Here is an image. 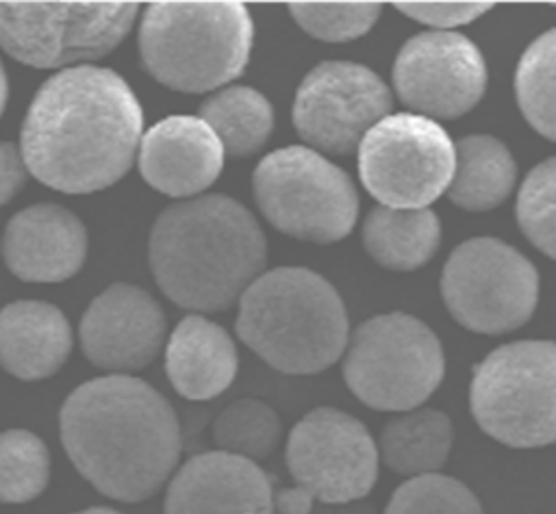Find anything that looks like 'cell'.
<instances>
[{
  "instance_id": "obj_1",
  "label": "cell",
  "mask_w": 556,
  "mask_h": 514,
  "mask_svg": "<svg viewBox=\"0 0 556 514\" xmlns=\"http://www.w3.org/2000/svg\"><path fill=\"white\" fill-rule=\"evenodd\" d=\"M141 128V104L117 72L74 65L37 89L22 121L20 152L41 184L96 193L130 169Z\"/></svg>"
},
{
  "instance_id": "obj_2",
  "label": "cell",
  "mask_w": 556,
  "mask_h": 514,
  "mask_svg": "<svg viewBox=\"0 0 556 514\" xmlns=\"http://www.w3.org/2000/svg\"><path fill=\"white\" fill-rule=\"evenodd\" d=\"M59 434L74 468L122 503L156 494L180 458L174 408L135 375L109 373L76 386L61 406Z\"/></svg>"
},
{
  "instance_id": "obj_3",
  "label": "cell",
  "mask_w": 556,
  "mask_h": 514,
  "mask_svg": "<svg viewBox=\"0 0 556 514\" xmlns=\"http://www.w3.org/2000/svg\"><path fill=\"white\" fill-rule=\"evenodd\" d=\"M148 260L176 306L217 312L265 273L267 241L243 204L215 193L167 206L152 226Z\"/></svg>"
},
{
  "instance_id": "obj_4",
  "label": "cell",
  "mask_w": 556,
  "mask_h": 514,
  "mask_svg": "<svg viewBox=\"0 0 556 514\" xmlns=\"http://www.w3.org/2000/svg\"><path fill=\"white\" fill-rule=\"evenodd\" d=\"M237 336L276 371L313 375L345 354L350 325L326 278L306 267H276L241 295Z\"/></svg>"
},
{
  "instance_id": "obj_5",
  "label": "cell",
  "mask_w": 556,
  "mask_h": 514,
  "mask_svg": "<svg viewBox=\"0 0 556 514\" xmlns=\"http://www.w3.org/2000/svg\"><path fill=\"white\" fill-rule=\"evenodd\" d=\"M254 22L241 2H152L139 26L146 72L182 93H206L237 78L250 59Z\"/></svg>"
},
{
  "instance_id": "obj_6",
  "label": "cell",
  "mask_w": 556,
  "mask_h": 514,
  "mask_svg": "<svg viewBox=\"0 0 556 514\" xmlns=\"http://www.w3.org/2000/svg\"><path fill=\"white\" fill-rule=\"evenodd\" d=\"M469 406L493 440L534 449L556 442V343H506L473 369Z\"/></svg>"
},
{
  "instance_id": "obj_7",
  "label": "cell",
  "mask_w": 556,
  "mask_h": 514,
  "mask_svg": "<svg viewBox=\"0 0 556 514\" xmlns=\"http://www.w3.org/2000/svg\"><path fill=\"white\" fill-rule=\"evenodd\" d=\"M443 373L437 334L406 312L363 321L343 354V380L352 395L384 412L415 410L439 388Z\"/></svg>"
},
{
  "instance_id": "obj_8",
  "label": "cell",
  "mask_w": 556,
  "mask_h": 514,
  "mask_svg": "<svg viewBox=\"0 0 556 514\" xmlns=\"http://www.w3.org/2000/svg\"><path fill=\"white\" fill-rule=\"evenodd\" d=\"M252 191L265 219L300 241L321 245L341 241L358 217L352 178L304 145L269 152L252 174Z\"/></svg>"
},
{
  "instance_id": "obj_9",
  "label": "cell",
  "mask_w": 556,
  "mask_h": 514,
  "mask_svg": "<svg viewBox=\"0 0 556 514\" xmlns=\"http://www.w3.org/2000/svg\"><path fill=\"white\" fill-rule=\"evenodd\" d=\"M441 295L447 312L463 327L504 334L532 317L539 301V273L513 245L478 236L447 256Z\"/></svg>"
},
{
  "instance_id": "obj_10",
  "label": "cell",
  "mask_w": 556,
  "mask_h": 514,
  "mask_svg": "<svg viewBox=\"0 0 556 514\" xmlns=\"http://www.w3.org/2000/svg\"><path fill=\"white\" fill-rule=\"evenodd\" d=\"M135 2H0V48L30 67H65L115 50Z\"/></svg>"
},
{
  "instance_id": "obj_11",
  "label": "cell",
  "mask_w": 556,
  "mask_h": 514,
  "mask_svg": "<svg viewBox=\"0 0 556 514\" xmlns=\"http://www.w3.org/2000/svg\"><path fill=\"white\" fill-rule=\"evenodd\" d=\"M456 150L434 119L391 113L358 145V176L380 206L428 208L447 193Z\"/></svg>"
},
{
  "instance_id": "obj_12",
  "label": "cell",
  "mask_w": 556,
  "mask_h": 514,
  "mask_svg": "<svg viewBox=\"0 0 556 514\" xmlns=\"http://www.w3.org/2000/svg\"><path fill=\"white\" fill-rule=\"evenodd\" d=\"M378 445L367 427L337 408L306 412L291 427L285 449L293 484L328 505L367 497L378 477Z\"/></svg>"
},
{
  "instance_id": "obj_13",
  "label": "cell",
  "mask_w": 556,
  "mask_h": 514,
  "mask_svg": "<svg viewBox=\"0 0 556 514\" xmlns=\"http://www.w3.org/2000/svg\"><path fill=\"white\" fill-rule=\"evenodd\" d=\"M391 106V91L376 72L352 61H324L295 91L293 126L317 150L350 154Z\"/></svg>"
},
{
  "instance_id": "obj_14",
  "label": "cell",
  "mask_w": 556,
  "mask_h": 514,
  "mask_svg": "<svg viewBox=\"0 0 556 514\" xmlns=\"http://www.w3.org/2000/svg\"><path fill=\"white\" fill-rule=\"evenodd\" d=\"M391 76L400 102L434 121L469 113L486 89L480 48L454 30L410 37L400 48Z\"/></svg>"
},
{
  "instance_id": "obj_15",
  "label": "cell",
  "mask_w": 556,
  "mask_h": 514,
  "mask_svg": "<svg viewBox=\"0 0 556 514\" xmlns=\"http://www.w3.org/2000/svg\"><path fill=\"white\" fill-rule=\"evenodd\" d=\"M165 314L159 301L139 286L111 284L80 319L85 358L113 375H128L148 367L165 340Z\"/></svg>"
},
{
  "instance_id": "obj_16",
  "label": "cell",
  "mask_w": 556,
  "mask_h": 514,
  "mask_svg": "<svg viewBox=\"0 0 556 514\" xmlns=\"http://www.w3.org/2000/svg\"><path fill=\"white\" fill-rule=\"evenodd\" d=\"M271 503L265 471L219 449L189 458L165 490V514H271Z\"/></svg>"
},
{
  "instance_id": "obj_17",
  "label": "cell",
  "mask_w": 556,
  "mask_h": 514,
  "mask_svg": "<svg viewBox=\"0 0 556 514\" xmlns=\"http://www.w3.org/2000/svg\"><path fill=\"white\" fill-rule=\"evenodd\" d=\"M224 156L222 141L202 117L169 115L143 132L137 163L152 189L169 197H193L217 180Z\"/></svg>"
},
{
  "instance_id": "obj_18",
  "label": "cell",
  "mask_w": 556,
  "mask_h": 514,
  "mask_svg": "<svg viewBox=\"0 0 556 514\" xmlns=\"http://www.w3.org/2000/svg\"><path fill=\"white\" fill-rule=\"evenodd\" d=\"M0 252L24 282H63L85 262L87 230L65 206L33 204L7 221Z\"/></svg>"
},
{
  "instance_id": "obj_19",
  "label": "cell",
  "mask_w": 556,
  "mask_h": 514,
  "mask_svg": "<svg viewBox=\"0 0 556 514\" xmlns=\"http://www.w3.org/2000/svg\"><path fill=\"white\" fill-rule=\"evenodd\" d=\"M72 351L67 317L39 299L11 301L0 310V367L26 382L54 375Z\"/></svg>"
},
{
  "instance_id": "obj_20",
  "label": "cell",
  "mask_w": 556,
  "mask_h": 514,
  "mask_svg": "<svg viewBox=\"0 0 556 514\" xmlns=\"http://www.w3.org/2000/svg\"><path fill=\"white\" fill-rule=\"evenodd\" d=\"M239 354L232 336L202 314L185 317L165 345V373L178 395L206 401L237 377Z\"/></svg>"
},
{
  "instance_id": "obj_21",
  "label": "cell",
  "mask_w": 556,
  "mask_h": 514,
  "mask_svg": "<svg viewBox=\"0 0 556 514\" xmlns=\"http://www.w3.org/2000/svg\"><path fill=\"white\" fill-rule=\"evenodd\" d=\"M441 223L430 208L376 206L363 223V245L384 269L413 271L439 249Z\"/></svg>"
},
{
  "instance_id": "obj_22",
  "label": "cell",
  "mask_w": 556,
  "mask_h": 514,
  "mask_svg": "<svg viewBox=\"0 0 556 514\" xmlns=\"http://www.w3.org/2000/svg\"><path fill=\"white\" fill-rule=\"evenodd\" d=\"M456 165L447 197L463 210L500 206L513 191L517 167L510 150L491 134H469L454 143Z\"/></svg>"
},
{
  "instance_id": "obj_23",
  "label": "cell",
  "mask_w": 556,
  "mask_h": 514,
  "mask_svg": "<svg viewBox=\"0 0 556 514\" xmlns=\"http://www.w3.org/2000/svg\"><path fill=\"white\" fill-rule=\"evenodd\" d=\"M454 442V427L445 412L415 408L387 421L378 440L380 460L397 475L421 477L437 473Z\"/></svg>"
},
{
  "instance_id": "obj_24",
  "label": "cell",
  "mask_w": 556,
  "mask_h": 514,
  "mask_svg": "<svg viewBox=\"0 0 556 514\" xmlns=\"http://www.w3.org/2000/svg\"><path fill=\"white\" fill-rule=\"evenodd\" d=\"M198 117L213 128L224 152L232 158L263 150L274 130V106L261 91L243 85L211 93L200 104Z\"/></svg>"
},
{
  "instance_id": "obj_25",
  "label": "cell",
  "mask_w": 556,
  "mask_h": 514,
  "mask_svg": "<svg viewBox=\"0 0 556 514\" xmlns=\"http://www.w3.org/2000/svg\"><path fill=\"white\" fill-rule=\"evenodd\" d=\"M515 95L526 121L556 141V28L539 35L523 50L515 72Z\"/></svg>"
},
{
  "instance_id": "obj_26",
  "label": "cell",
  "mask_w": 556,
  "mask_h": 514,
  "mask_svg": "<svg viewBox=\"0 0 556 514\" xmlns=\"http://www.w3.org/2000/svg\"><path fill=\"white\" fill-rule=\"evenodd\" d=\"M282 436L278 412L261 399H237L213 421V440L219 451L258 462L274 453Z\"/></svg>"
},
{
  "instance_id": "obj_27",
  "label": "cell",
  "mask_w": 556,
  "mask_h": 514,
  "mask_svg": "<svg viewBox=\"0 0 556 514\" xmlns=\"http://www.w3.org/2000/svg\"><path fill=\"white\" fill-rule=\"evenodd\" d=\"M50 481V451L28 429L0 432V501L28 503Z\"/></svg>"
},
{
  "instance_id": "obj_28",
  "label": "cell",
  "mask_w": 556,
  "mask_h": 514,
  "mask_svg": "<svg viewBox=\"0 0 556 514\" xmlns=\"http://www.w3.org/2000/svg\"><path fill=\"white\" fill-rule=\"evenodd\" d=\"M515 215L526 239L556 260V156L530 169L521 182Z\"/></svg>"
},
{
  "instance_id": "obj_29",
  "label": "cell",
  "mask_w": 556,
  "mask_h": 514,
  "mask_svg": "<svg viewBox=\"0 0 556 514\" xmlns=\"http://www.w3.org/2000/svg\"><path fill=\"white\" fill-rule=\"evenodd\" d=\"M384 514H482V505L463 481L432 473L397 486Z\"/></svg>"
},
{
  "instance_id": "obj_30",
  "label": "cell",
  "mask_w": 556,
  "mask_h": 514,
  "mask_svg": "<svg viewBox=\"0 0 556 514\" xmlns=\"http://www.w3.org/2000/svg\"><path fill=\"white\" fill-rule=\"evenodd\" d=\"M291 17L311 37L343 43L363 37L382 13L376 2H291Z\"/></svg>"
},
{
  "instance_id": "obj_31",
  "label": "cell",
  "mask_w": 556,
  "mask_h": 514,
  "mask_svg": "<svg viewBox=\"0 0 556 514\" xmlns=\"http://www.w3.org/2000/svg\"><path fill=\"white\" fill-rule=\"evenodd\" d=\"M491 2H397L395 9L410 20L428 24L437 30H450L454 26L469 24L484 15Z\"/></svg>"
},
{
  "instance_id": "obj_32",
  "label": "cell",
  "mask_w": 556,
  "mask_h": 514,
  "mask_svg": "<svg viewBox=\"0 0 556 514\" xmlns=\"http://www.w3.org/2000/svg\"><path fill=\"white\" fill-rule=\"evenodd\" d=\"M26 165L15 143L0 139V206L11 202L26 182Z\"/></svg>"
},
{
  "instance_id": "obj_33",
  "label": "cell",
  "mask_w": 556,
  "mask_h": 514,
  "mask_svg": "<svg viewBox=\"0 0 556 514\" xmlns=\"http://www.w3.org/2000/svg\"><path fill=\"white\" fill-rule=\"evenodd\" d=\"M315 499L311 492L300 488L298 484L289 488H278L274 490V503H271V514H313L315 510Z\"/></svg>"
},
{
  "instance_id": "obj_34",
  "label": "cell",
  "mask_w": 556,
  "mask_h": 514,
  "mask_svg": "<svg viewBox=\"0 0 556 514\" xmlns=\"http://www.w3.org/2000/svg\"><path fill=\"white\" fill-rule=\"evenodd\" d=\"M313 514H374V510L367 505H361L358 501H352V503H334V505L321 503V507L313 510Z\"/></svg>"
},
{
  "instance_id": "obj_35",
  "label": "cell",
  "mask_w": 556,
  "mask_h": 514,
  "mask_svg": "<svg viewBox=\"0 0 556 514\" xmlns=\"http://www.w3.org/2000/svg\"><path fill=\"white\" fill-rule=\"evenodd\" d=\"M7 100H9V80H7V72L2 67V63H0V115H2L4 106H7Z\"/></svg>"
},
{
  "instance_id": "obj_36",
  "label": "cell",
  "mask_w": 556,
  "mask_h": 514,
  "mask_svg": "<svg viewBox=\"0 0 556 514\" xmlns=\"http://www.w3.org/2000/svg\"><path fill=\"white\" fill-rule=\"evenodd\" d=\"M74 514H122L113 507H106V505H93V507H85V510H78Z\"/></svg>"
}]
</instances>
